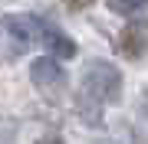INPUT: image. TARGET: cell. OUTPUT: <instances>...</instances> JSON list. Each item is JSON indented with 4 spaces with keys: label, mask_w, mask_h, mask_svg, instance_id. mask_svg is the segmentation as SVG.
I'll use <instances>...</instances> for the list:
<instances>
[{
    "label": "cell",
    "mask_w": 148,
    "mask_h": 144,
    "mask_svg": "<svg viewBox=\"0 0 148 144\" xmlns=\"http://www.w3.org/2000/svg\"><path fill=\"white\" fill-rule=\"evenodd\" d=\"M3 26L13 36V43L23 46V49L43 39V20H40V16H7Z\"/></svg>",
    "instance_id": "cell-2"
},
{
    "label": "cell",
    "mask_w": 148,
    "mask_h": 144,
    "mask_svg": "<svg viewBox=\"0 0 148 144\" xmlns=\"http://www.w3.org/2000/svg\"><path fill=\"white\" fill-rule=\"evenodd\" d=\"M30 79L36 82L40 89L53 92V89H63L66 85V72L56 59H33L30 62Z\"/></svg>",
    "instance_id": "cell-3"
},
{
    "label": "cell",
    "mask_w": 148,
    "mask_h": 144,
    "mask_svg": "<svg viewBox=\"0 0 148 144\" xmlns=\"http://www.w3.org/2000/svg\"><path fill=\"white\" fill-rule=\"evenodd\" d=\"M63 3L69 7V10H86V7H92L95 0H63Z\"/></svg>",
    "instance_id": "cell-6"
},
{
    "label": "cell",
    "mask_w": 148,
    "mask_h": 144,
    "mask_svg": "<svg viewBox=\"0 0 148 144\" xmlns=\"http://www.w3.org/2000/svg\"><path fill=\"white\" fill-rule=\"evenodd\" d=\"M82 89H86V95H92L99 105L102 101L115 105V101H122V72L115 66L95 59V62H89L86 72H82Z\"/></svg>",
    "instance_id": "cell-1"
},
{
    "label": "cell",
    "mask_w": 148,
    "mask_h": 144,
    "mask_svg": "<svg viewBox=\"0 0 148 144\" xmlns=\"http://www.w3.org/2000/svg\"><path fill=\"white\" fill-rule=\"evenodd\" d=\"M148 49V39H145V30L142 26H125L119 36V53L125 59H142Z\"/></svg>",
    "instance_id": "cell-4"
},
{
    "label": "cell",
    "mask_w": 148,
    "mask_h": 144,
    "mask_svg": "<svg viewBox=\"0 0 148 144\" xmlns=\"http://www.w3.org/2000/svg\"><path fill=\"white\" fill-rule=\"evenodd\" d=\"M148 0H119V7H125V10H142Z\"/></svg>",
    "instance_id": "cell-7"
},
{
    "label": "cell",
    "mask_w": 148,
    "mask_h": 144,
    "mask_svg": "<svg viewBox=\"0 0 148 144\" xmlns=\"http://www.w3.org/2000/svg\"><path fill=\"white\" fill-rule=\"evenodd\" d=\"M43 43H46L53 53L59 56V59H73L76 56V43L66 36V33H59V30H53L46 20H43Z\"/></svg>",
    "instance_id": "cell-5"
},
{
    "label": "cell",
    "mask_w": 148,
    "mask_h": 144,
    "mask_svg": "<svg viewBox=\"0 0 148 144\" xmlns=\"http://www.w3.org/2000/svg\"><path fill=\"white\" fill-rule=\"evenodd\" d=\"M36 144H66V141L59 138V134H46V138H40Z\"/></svg>",
    "instance_id": "cell-8"
}]
</instances>
